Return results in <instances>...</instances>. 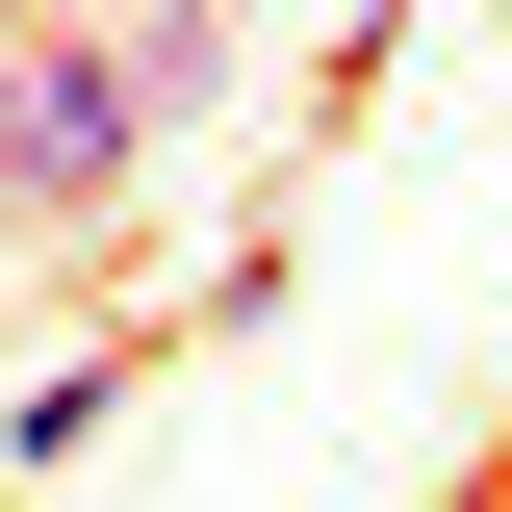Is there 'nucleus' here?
<instances>
[{"instance_id": "obj_1", "label": "nucleus", "mask_w": 512, "mask_h": 512, "mask_svg": "<svg viewBox=\"0 0 512 512\" xmlns=\"http://www.w3.org/2000/svg\"><path fill=\"white\" fill-rule=\"evenodd\" d=\"M154 103H180L154 26H26V52H0V205H103L128 154H154Z\"/></svg>"}]
</instances>
